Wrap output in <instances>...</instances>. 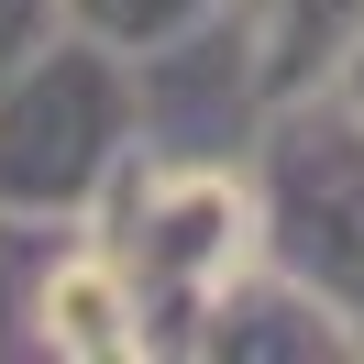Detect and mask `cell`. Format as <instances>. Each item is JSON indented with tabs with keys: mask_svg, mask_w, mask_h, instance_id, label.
Instances as JSON below:
<instances>
[{
	"mask_svg": "<svg viewBox=\"0 0 364 364\" xmlns=\"http://www.w3.org/2000/svg\"><path fill=\"white\" fill-rule=\"evenodd\" d=\"M89 232L133 276L144 320H155V353H188V320L265 254L243 155H166V144H133L122 155V177L100 188Z\"/></svg>",
	"mask_w": 364,
	"mask_h": 364,
	"instance_id": "6da1fadb",
	"label": "cell"
},
{
	"mask_svg": "<svg viewBox=\"0 0 364 364\" xmlns=\"http://www.w3.org/2000/svg\"><path fill=\"white\" fill-rule=\"evenodd\" d=\"M133 144H144V100L122 45L55 23L33 55L0 67V210L89 221Z\"/></svg>",
	"mask_w": 364,
	"mask_h": 364,
	"instance_id": "7a4b0ae2",
	"label": "cell"
},
{
	"mask_svg": "<svg viewBox=\"0 0 364 364\" xmlns=\"http://www.w3.org/2000/svg\"><path fill=\"white\" fill-rule=\"evenodd\" d=\"M243 177H254L265 254L287 276H309L331 309L364 320V100L342 77L265 100V122L243 144Z\"/></svg>",
	"mask_w": 364,
	"mask_h": 364,
	"instance_id": "3957f363",
	"label": "cell"
},
{
	"mask_svg": "<svg viewBox=\"0 0 364 364\" xmlns=\"http://www.w3.org/2000/svg\"><path fill=\"white\" fill-rule=\"evenodd\" d=\"M133 100H144V144L166 155H243L254 122H265V77H254V33H243V0L210 11L199 33L133 55Z\"/></svg>",
	"mask_w": 364,
	"mask_h": 364,
	"instance_id": "277c9868",
	"label": "cell"
},
{
	"mask_svg": "<svg viewBox=\"0 0 364 364\" xmlns=\"http://www.w3.org/2000/svg\"><path fill=\"white\" fill-rule=\"evenodd\" d=\"M188 364H364V320L331 309L309 276L254 254L199 320H188Z\"/></svg>",
	"mask_w": 364,
	"mask_h": 364,
	"instance_id": "5b68a950",
	"label": "cell"
},
{
	"mask_svg": "<svg viewBox=\"0 0 364 364\" xmlns=\"http://www.w3.org/2000/svg\"><path fill=\"white\" fill-rule=\"evenodd\" d=\"M23 353H45V364H155V320H144L133 276L111 265V243L89 221L55 243L45 287H33V320H23Z\"/></svg>",
	"mask_w": 364,
	"mask_h": 364,
	"instance_id": "8992f818",
	"label": "cell"
},
{
	"mask_svg": "<svg viewBox=\"0 0 364 364\" xmlns=\"http://www.w3.org/2000/svg\"><path fill=\"white\" fill-rule=\"evenodd\" d=\"M243 33H254V77H265V100H287V89H320V77L353 67L364 0H243Z\"/></svg>",
	"mask_w": 364,
	"mask_h": 364,
	"instance_id": "52a82bcc",
	"label": "cell"
},
{
	"mask_svg": "<svg viewBox=\"0 0 364 364\" xmlns=\"http://www.w3.org/2000/svg\"><path fill=\"white\" fill-rule=\"evenodd\" d=\"M210 11H232V0H67V23H77V33H100V45H122V55L177 45V33H199Z\"/></svg>",
	"mask_w": 364,
	"mask_h": 364,
	"instance_id": "ba28073f",
	"label": "cell"
},
{
	"mask_svg": "<svg viewBox=\"0 0 364 364\" xmlns=\"http://www.w3.org/2000/svg\"><path fill=\"white\" fill-rule=\"evenodd\" d=\"M55 23H67V0H0V67H11V55H33Z\"/></svg>",
	"mask_w": 364,
	"mask_h": 364,
	"instance_id": "9c48e42d",
	"label": "cell"
}]
</instances>
